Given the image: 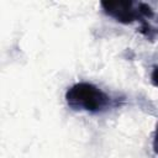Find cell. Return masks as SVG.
I'll list each match as a JSON object with an SVG mask.
<instances>
[{"label": "cell", "instance_id": "obj_1", "mask_svg": "<svg viewBox=\"0 0 158 158\" xmlns=\"http://www.w3.org/2000/svg\"><path fill=\"white\" fill-rule=\"evenodd\" d=\"M65 101L73 110L96 114L109 109L111 99L94 84L81 81L72 85L67 90Z\"/></svg>", "mask_w": 158, "mask_h": 158}, {"label": "cell", "instance_id": "obj_2", "mask_svg": "<svg viewBox=\"0 0 158 158\" xmlns=\"http://www.w3.org/2000/svg\"><path fill=\"white\" fill-rule=\"evenodd\" d=\"M101 7L109 16L122 23H131L142 16L138 5L135 7V2L132 1H104L101 2Z\"/></svg>", "mask_w": 158, "mask_h": 158}, {"label": "cell", "instance_id": "obj_3", "mask_svg": "<svg viewBox=\"0 0 158 158\" xmlns=\"http://www.w3.org/2000/svg\"><path fill=\"white\" fill-rule=\"evenodd\" d=\"M151 80H152V83H153L156 86H158V65H156V67L153 68V72H152V74H151Z\"/></svg>", "mask_w": 158, "mask_h": 158}, {"label": "cell", "instance_id": "obj_4", "mask_svg": "<svg viewBox=\"0 0 158 158\" xmlns=\"http://www.w3.org/2000/svg\"><path fill=\"white\" fill-rule=\"evenodd\" d=\"M153 149H154V152L158 154V127H157V130H156L154 138H153Z\"/></svg>", "mask_w": 158, "mask_h": 158}]
</instances>
